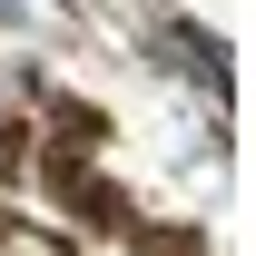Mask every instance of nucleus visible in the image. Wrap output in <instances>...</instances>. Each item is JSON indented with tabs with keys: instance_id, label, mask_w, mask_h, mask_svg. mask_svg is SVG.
<instances>
[{
	"instance_id": "f257e3e1",
	"label": "nucleus",
	"mask_w": 256,
	"mask_h": 256,
	"mask_svg": "<svg viewBox=\"0 0 256 256\" xmlns=\"http://www.w3.org/2000/svg\"><path fill=\"white\" fill-rule=\"evenodd\" d=\"M158 40L188 60V79H197V89H236V60H226V40H207L197 20H158Z\"/></svg>"
},
{
	"instance_id": "7ed1b4c3",
	"label": "nucleus",
	"mask_w": 256,
	"mask_h": 256,
	"mask_svg": "<svg viewBox=\"0 0 256 256\" xmlns=\"http://www.w3.org/2000/svg\"><path fill=\"white\" fill-rule=\"evenodd\" d=\"M0 20H20V0H0Z\"/></svg>"
},
{
	"instance_id": "f03ea898",
	"label": "nucleus",
	"mask_w": 256,
	"mask_h": 256,
	"mask_svg": "<svg viewBox=\"0 0 256 256\" xmlns=\"http://www.w3.org/2000/svg\"><path fill=\"white\" fill-rule=\"evenodd\" d=\"M148 256H207V246H197L188 226H168V236H148Z\"/></svg>"
}]
</instances>
